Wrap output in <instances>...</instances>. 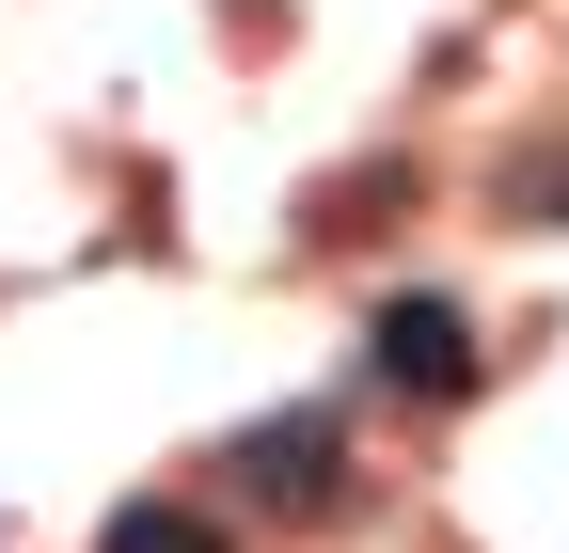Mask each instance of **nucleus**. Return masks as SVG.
I'll list each match as a JSON object with an SVG mask.
<instances>
[{
	"mask_svg": "<svg viewBox=\"0 0 569 553\" xmlns=\"http://www.w3.org/2000/svg\"><path fill=\"white\" fill-rule=\"evenodd\" d=\"M238 491L284 506V522H332L348 506V428H332V411H269V428L238 443Z\"/></svg>",
	"mask_w": 569,
	"mask_h": 553,
	"instance_id": "obj_1",
	"label": "nucleus"
},
{
	"mask_svg": "<svg viewBox=\"0 0 569 553\" xmlns=\"http://www.w3.org/2000/svg\"><path fill=\"white\" fill-rule=\"evenodd\" d=\"M380 380H396V395H427V411L475 395V316H459V301H427V285H411V301H380Z\"/></svg>",
	"mask_w": 569,
	"mask_h": 553,
	"instance_id": "obj_2",
	"label": "nucleus"
},
{
	"mask_svg": "<svg viewBox=\"0 0 569 553\" xmlns=\"http://www.w3.org/2000/svg\"><path fill=\"white\" fill-rule=\"evenodd\" d=\"M96 553H238V537L206 522V506H174V491H159V506H111V537H96Z\"/></svg>",
	"mask_w": 569,
	"mask_h": 553,
	"instance_id": "obj_3",
	"label": "nucleus"
},
{
	"mask_svg": "<svg viewBox=\"0 0 569 553\" xmlns=\"http://www.w3.org/2000/svg\"><path fill=\"white\" fill-rule=\"evenodd\" d=\"M507 205H569V143L553 159H507Z\"/></svg>",
	"mask_w": 569,
	"mask_h": 553,
	"instance_id": "obj_4",
	"label": "nucleus"
}]
</instances>
